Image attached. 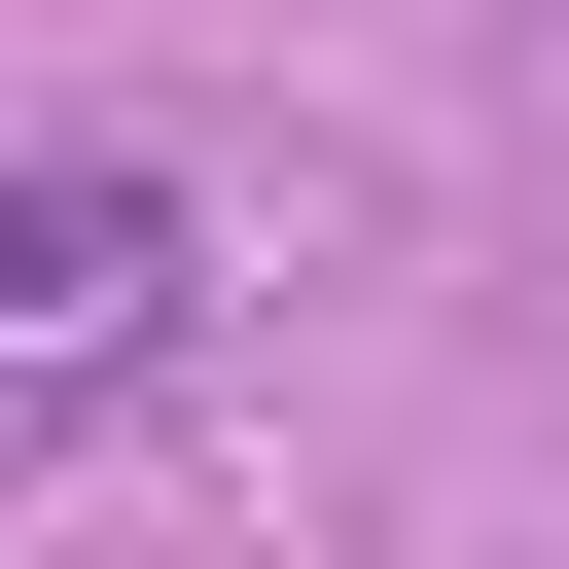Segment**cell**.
<instances>
[{
  "label": "cell",
  "instance_id": "cell-1",
  "mask_svg": "<svg viewBox=\"0 0 569 569\" xmlns=\"http://www.w3.org/2000/svg\"><path fill=\"white\" fill-rule=\"evenodd\" d=\"M178 249H213V213H178L142 142H36V178H0V391L142 356V320H178Z\"/></svg>",
  "mask_w": 569,
  "mask_h": 569
}]
</instances>
